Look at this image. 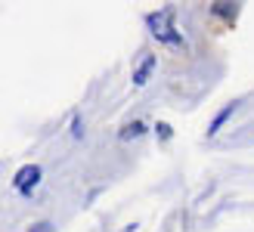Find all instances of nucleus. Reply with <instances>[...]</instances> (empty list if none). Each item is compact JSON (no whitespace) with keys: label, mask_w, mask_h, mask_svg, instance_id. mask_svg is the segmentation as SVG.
<instances>
[{"label":"nucleus","mask_w":254,"mask_h":232,"mask_svg":"<svg viewBox=\"0 0 254 232\" xmlns=\"http://www.w3.org/2000/svg\"><path fill=\"white\" fill-rule=\"evenodd\" d=\"M146 22H149V28H152V34H155L158 41H164V44H180V37H177L174 28H171V12H168V9L152 12Z\"/></svg>","instance_id":"nucleus-1"},{"label":"nucleus","mask_w":254,"mask_h":232,"mask_svg":"<svg viewBox=\"0 0 254 232\" xmlns=\"http://www.w3.org/2000/svg\"><path fill=\"white\" fill-rule=\"evenodd\" d=\"M71 133H74V136H81V133H84V124H81V118H74V124H71Z\"/></svg>","instance_id":"nucleus-8"},{"label":"nucleus","mask_w":254,"mask_h":232,"mask_svg":"<svg viewBox=\"0 0 254 232\" xmlns=\"http://www.w3.org/2000/svg\"><path fill=\"white\" fill-rule=\"evenodd\" d=\"M53 229H56V226L50 223V220H41V223H34V226H31L28 232H53Z\"/></svg>","instance_id":"nucleus-7"},{"label":"nucleus","mask_w":254,"mask_h":232,"mask_svg":"<svg viewBox=\"0 0 254 232\" xmlns=\"http://www.w3.org/2000/svg\"><path fill=\"white\" fill-rule=\"evenodd\" d=\"M143 133H146V124L133 121V124H127L124 130H121V139H136V136H143Z\"/></svg>","instance_id":"nucleus-5"},{"label":"nucleus","mask_w":254,"mask_h":232,"mask_svg":"<svg viewBox=\"0 0 254 232\" xmlns=\"http://www.w3.org/2000/svg\"><path fill=\"white\" fill-rule=\"evenodd\" d=\"M37 183H41V167H37V164H25V167H19L16 179H12L16 192H22V195H28V192H31Z\"/></svg>","instance_id":"nucleus-2"},{"label":"nucleus","mask_w":254,"mask_h":232,"mask_svg":"<svg viewBox=\"0 0 254 232\" xmlns=\"http://www.w3.org/2000/svg\"><path fill=\"white\" fill-rule=\"evenodd\" d=\"M217 16H236V3H214Z\"/></svg>","instance_id":"nucleus-6"},{"label":"nucleus","mask_w":254,"mask_h":232,"mask_svg":"<svg viewBox=\"0 0 254 232\" xmlns=\"http://www.w3.org/2000/svg\"><path fill=\"white\" fill-rule=\"evenodd\" d=\"M236 109H239V106H236V102H230V106H226V109H223V112L217 115V118H214V121H211V127H208V136H217V133H220V127H223L226 121H230V118H233V112H236Z\"/></svg>","instance_id":"nucleus-4"},{"label":"nucleus","mask_w":254,"mask_h":232,"mask_svg":"<svg viewBox=\"0 0 254 232\" xmlns=\"http://www.w3.org/2000/svg\"><path fill=\"white\" fill-rule=\"evenodd\" d=\"M158 133H161V139H168L171 136V127L168 124H158Z\"/></svg>","instance_id":"nucleus-9"},{"label":"nucleus","mask_w":254,"mask_h":232,"mask_svg":"<svg viewBox=\"0 0 254 232\" xmlns=\"http://www.w3.org/2000/svg\"><path fill=\"white\" fill-rule=\"evenodd\" d=\"M152 71H155V56H149V53H146L143 62H139V65L133 68V84H136V87H143V84L149 81V74H152Z\"/></svg>","instance_id":"nucleus-3"}]
</instances>
